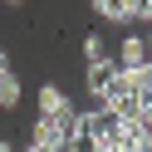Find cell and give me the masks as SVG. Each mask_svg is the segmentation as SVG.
<instances>
[{
	"instance_id": "cell-1",
	"label": "cell",
	"mask_w": 152,
	"mask_h": 152,
	"mask_svg": "<svg viewBox=\"0 0 152 152\" xmlns=\"http://www.w3.org/2000/svg\"><path fill=\"white\" fill-rule=\"evenodd\" d=\"M20 103V74H15L10 54L0 49V108H15Z\"/></svg>"
},
{
	"instance_id": "cell-5",
	"label": "cell",
	"mask_w": 152,
	"mask_h": 152,
	"mask_svg": "<svg viewBox=\"0 0 152 152\" xmlns=\"http://www.w3.org/2000/svg\"><path fill=\"white\" fill-rule=\"evenodd\" d=\"M0 152H10V142H0Z\"/></svg>"
},
{
	"instance_id": "cell-4",
	"label": "cell",
	"mask_w": 152,
	"mask_h": 152,
	"mask_svg": "<svg viewBox=\"0 0 152 152\" xmlns=\"http://www.w3.org/2000/svg\"><path fill=\"white\" fill-rule=\"evenodd\" d=\"M25 152H49V147H34V142H30V147H25Z\"/></svg>"
},
{
	"instance_id": "cell-2",
	"label": "cell",
	"mask_w": 152,
	"mask_h": 152,
	"mask_svg": "<svg viewBox=\"0 0 152 152\" xmlns=\"http://www.w3.org/2000/svg\"><path fill=\"white\" fill-rule=\"evenodd\" d=\"M39 113H44V118H59V113H74V103L64 98L54 83H44V88H39Z\"/></svg>"
},
{
	"instance_id": "cell-3",
	"label": "cell",
	"mask_w": 152,
	"mask_h": 152,
	"mask_svg": "<svg viewBox=\"0 0 152 152\" xmlns=\"http://www.w3.org/2000/svg\"><path fill=\"white\" fill-rule=\"evenodd\" d=\"M83 59H88V64H108V49H103V39H98V34H88V44H83Z\"/></svg>"
},
{
	"instance_id": "cell-6",
	"label": "cell",
	"mask_w": 152,
	"mask_h": 152,
	"mask_svg": "<svg viewBox=\"0 0 152 152\" xmlns=\"http://www.w3.org/2000/svg\"><path fill=\"white\" fill-rule=\"evenodd\" d=\"M5 5H20V0H5Z\"/></svg>"
}]
</instances>
